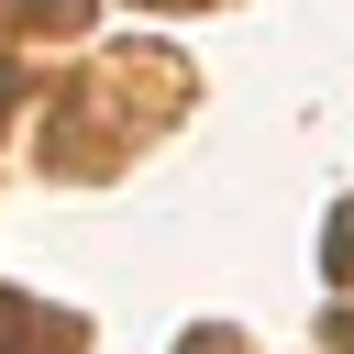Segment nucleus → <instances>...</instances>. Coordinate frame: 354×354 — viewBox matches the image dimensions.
<instances>
[{"instance_id": "1", "label": "nucleus", "mask_w": 354, "mask_h": 354, "mask_svg": "<svg viewBox=\"0 0 354 354\" xmlns=\"http://www.w3.org/2000/svg\"><path fill=\"white\" fill-rule=\"evenodd\" d=\"M332 254H343V277H354V210H343V232H332Z\"/></svg>"}]
</instances>
